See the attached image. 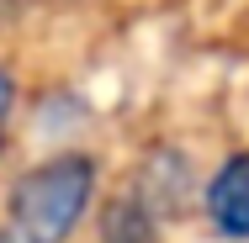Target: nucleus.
<instances>
[{"instance_id": "4", "label": "nucleus", "mask_w": 249, "mask_h": 243, "mask_svg": "<svg viewBox=\"0 0 249 243\" xmlns=\"http://www.w3.org/2000/svg\"><path fill=\"white\" fill-rule=\"evenodd\" d=\"M11 111H16V80L0 69V138H5V127H11Z\"/></svg>"}, {"instance_id": "1", "label": "nucleus", "mask_w": 249, "mask_h": 243, "mask_svg": "<svg viewBox=\"0 0 249 243\" xmlns=\"http://www.w3.org/2000/svg\"><path fill=\"white\" fill-rule=\"evenodd\" d=\"M96 201V159L90 153H53L32 164L5 201V243H69L80 217Z\"/></svg>"}, {"instance_id": "5", "label": "nucleus", "mask_w": 249, "mask_h": 243, "mask_svg": "<svg viewBox=\"0 0 249 243\" xmlns=\"http://www.w3.org/2000/svg\"><path fill=\"white\" fill-rule=\"evenodd\" d=\"M0 243H5V238H0Z\"/></svg>"}, {"instance_id": "3", "label": "nucleus", "mask_w": 249, "mask_h": 243, "mask_svg": "<svg viewBox=\"0 0 249 243\" xmlns=\"http://www.w3.org/2000/svg\"><path fill=\"white\" fill-rule=\"evenodd\" d=\"M101 243H159V211L143 191H127L101 206Z\"/></svg>"}, {"instance_id": "2", "label": "nucleus", "mask_w": 249, "mask_h": 243, "mask_svg": "<svg viewBox=\"0 0 249 243\" xmlns=\"http://www.w3.org/2000/svg\"><path fill=\"white\" fill-rule=\"evenodd\" d=\"M207 217L217 238L249 243V153H228L207 180Z\"/></svg>"}]
</instances>
